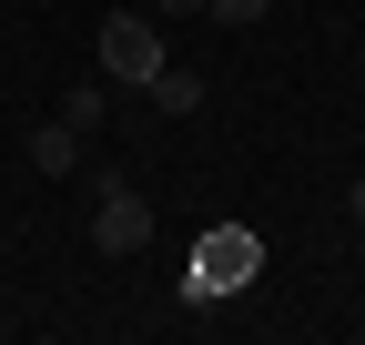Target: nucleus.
I'll use <instances>...</instances> for the list:
<instances>
[{"label": "nucleus", "mask_w": 365, "mask_h": 345, "mask_svg": "<svg viewBox=\"0 0 365 345\" xmlns=\"http://www.w3.org/2000/svg\"><path fill=\"white\" fill-rule=\"evenodd\" d=\"M254 274H264V234L254 224H213L193 244V274H182V284H193V294H244Z\"/></svg>", "instance_id": "f257e3e1"}, {"label": "nucleus", "mask_w": 365, "mask_h": 345, "mask_svg": "<svg viewBox=\"0 0 365 345\" xmlns=\"http://www.w3.org/2000/svg\"><path fill=\"white\" fill-rule=\"evenodd\" d=\"M91 51H102V71H112V81H132V92H143V81L163 71V31H153L143 11H112V21H102V41H91Z\"/></svg>", "instance_id": "f03ea898"}, {"label": "nucleus", "mask_w": 365, "mask_h": 345, "mask_svg": "<svg viewBox=\"0 0 365 345\" xmlns=\"http://www.w3.org/2000/svg\"><path fill=\"white\" fill-rule=\"evenodd\" d=\"M91 244H102V254H143V244H153V203L132 193L122 172H112L102 193H91Z\"/></svg>", "instance_id": "7ed1b4c3"}, {"label": "nucleus", "mask_w": 365, "mask_h": 345, "mask_svg": "<svg viewBox=\"0 0 365 345\" xmlns=\"http://www.w3.org/2000/svg\"><path fill=\"white\" fill-rule=\"evenodd\" d=\"M143 102H153V112H173V122H182V112H203V71H173V61H163V71L143 81Z\"/></svg>", "instance_id": "20e7f679"}, {"label": "nucleus", "mask_w": 365, "mask_h": 345, "mask_svg": "<svg viewBox=\"0 0 365 345\" xmlns=\"http://www.w3.org/2000/svg\"><path fill=\"white\" fill-rule=\"evenodd\" d=\"M31 163H41V172H71V163H81V133H71V122H51V133H31Z\"/></svg>", "instance_id": "39448f33"}, {"label": "nucleus", "mask_w": 365, "mask_h": 345, "mask_svg": "<svg viewBox=\"0 0 365 345\" xmlns=\"http://www.w3.org/2000/svg\"><path fill=\"white\" fill-rule=\"evenodd\" d=\"M61 122H71V133H102V81H81V92L61 102Z\"/></svg>", "instance_id": "423d86ee"}, {"label": "nucleus", "mask_w": 365, "mask_h": 345, "mask_svg": "<svg viewBox=\"0 0 365 345\" xmlns=\"http://www.w3.org/2000/svg\"><path fill=\"white\" fill-rule=\"evenodd\" d=\"M203 11H213L223 31H244V21H264V11H274V0H203Z\"/></svg>", "instance_id": "0eeeda50"}, {"label": "nucleus", "mask_w": 365, "mask_h": 345, "mask_svg": "<svg viewBox=\"0 0 365 345\" xmlns=\"http://www.w3.org/2000/svg\"><path fill=\"white\" fill-rule=\"evenodd\" d=\"M153 11H163V21H193V11H203V0H153Z\"/></svg>", "instance_id": "6e6552de"}]
</instances>
